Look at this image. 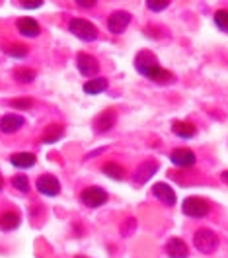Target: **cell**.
<instances>
[{"label":"cell","instance_id":"cell-1","mask_svg":"<svg viewBox=\"0 0 228 258\" xmlns=\"http://www.w3.org/2000/svg\"><path fill=\"white\" fill-rule=\"evenodd\" d=\"M135 67L137 71L150 79L152 82H158V84H166V82H174V75L170 71H166L160 67L158 59L154 57V53L150 51H141L137 57H135Z\"/></svg>","mask_w":228,"mask_h":258},{"label":"cell","instance_id":"cell-2","mask_svg":"<svg viewBox=\"0 0 228 258\" xmlns=\"http://www.w3.org/2000/svg\"><path fill=\"white\" fill-rule=\"evenodd\" d=\"M68 30L82 41H94L98 37V28L84 18H72L68 22Z\"/></svg>","mask_w":228,"mask_h":258},{"label":"cell","instance_id":"cell-3","mask_svg":"<svg viewBox=\"0 0 228 258\" xmlns=\"http://www.w3.org/2000/svg\"><path fill=\"white\" fill-rule=\"evenodd\" d=\"M193 244L203 254H212L218 248V237H216V233H212L211 229H199L193 235Z\"/></svg>","mask_w":228,"mask_h":258},{"label":"cell","instance_id":"cell-4","mask_svg":"<svg viewBox=\"0 0 228 258\" xmlns=\"http://www.w3.org/2000/svg\"><path fill=\"white\" fill-rule=\"evenodd\" d=\"M181 210H183V213H185L187 217H195V219H199V217L209 215L211 206H209V202H207V200L197 198V196H191V198H185V200H183Z\"/></svg>","mask_w":228,"mask_h":258},{"label":"cell","instance_id":"cell-5","mask_svg":"<svg viewBox=\"0 0 228 258\" xmlns=\"http://www.w3.org/2000/svg\"><path fill=\"white\" fill-rule=\"evenodd\" d=\"M80 202L86 206V208H99L107 202V194L103 192L98 186H92V188H86L84 192L80 194Z\"/></svg>","mask_w":228,"mask_h":258},{"label":"cell","instance_id":"cell-6","mask_svg":"<svg viewBox=\"0 0 228 258\" xmlns=\"http://www.w3.org/2000/svg\"><path fill=\"white\" fill-rule=\"evenodd\" d=\"M170 161L174 162L176 166H179V168H189V166H193V164H195L197 157L191 149L179 147V149H174V151L170 153Z\"/></svg>","mask_w":228,"mask_h":258},{"label":"cell","instance_id":"cell-7","mask_svg":"<svg viewBox=\"0 0 228 258\" xmlns=\"http://www.w3.org/2000/svg\"><path fill=\"white\" fill-rule=\"evenodd\" d=\"M76 64H78V71H80V75L84 77H96L99 73V63L96 57H92V55H88V53H78V57H76Z\"/></svg>","mask_w":228,"mask_h":258},{"label":"cell","instance_id":"cell-8","mask_svg":"<svg viewBox=\"0 0 228 258\" xmlns=\"http://www.w3.org/2000/svg\"><path fill=\"white\" fill-rule=\"evenodd\" d=\"M35 188L43 196H59L61 194V182L55 176H51V174H43V176L37 178Z\"/></svg>","mask_w":228,"mask_h":258},{"label":"cell","instance_id":"cell-9","mask_svg":"<svg viewBox=\"0 0 228 258\" xmlns=\"http://www.w3.org/2000/svg\"><path fill=\"white\" fill-rule=\"evenodd\" d=\"M152 194H154V198H158L166 206H176V202H178V196L174 192V188L166 182H156L152 186Z\"/></svg>","mask_w":228,"mask_h":258},{"label":"cell","instance_id":"cell-10","mask_svg":"<svg viewBox=\"0 0 228 258\" xmlns=\"http://www.w3.org/2000/svg\"><path fill=\"white\" fill-rule=\"evenodd\" d=\"M129 22H131L129 12H125V10H117V12H113L111 16L107 18V30H109L111 33H121L127 30Z\"/></svg>","mask_w":228,"mask_h":258},{"label":"cell","instance_id":"cell-11","mask_svg":"<svg viewBox=\"0 0 228 258\" xmlns=\"http://www.w3.org/2000/svg\"><path fill=\"white\" fill-rule=\"evenodd\" d=\"M156 170H158V162L156 161L143 162V164L137 168V172H135V176H133V182L139 184V186H143V184H147L148 178L152 176V174H156Z\"/></svg>","mask_w":228,"mask_h":258},{"label":"cell","instance_id":"cell-12","mask_svg":"<svg viewBox=\"0 0 228 258\" xmlns=\"http://www.w3.org/2000/svg\"><path fill=\"white\" fill-rule=\"evenodd\" d=\"M166 252H168V256L170 258H187L189 256V248H187V244L178 239V237H174V239H170V241L166 242Z\"/></svg>","mask_w":228,"mask_h":258},{"label":"cell","instance_id":"cell-13","mask_svg":"<svg viewBox=\"0 0 228 258\" xmlns=\"http://www.w3.org/2000/svg\"><path fill=\"white\" fill-rule=\"evenodd\" d=\"M16 28L24 37H37V35L41 33L39 24H37L33 18H20L16 22Z\"/></svg>","mask_w":228,"mask_h":258},{"label":"cell","instance_id":"cell-14","mask_svg":"<svg viewBox=\"0 0 228 258\" xmlns=\"http://www.w3.org/2000/svg\"><path fill=\"white\" fill-rule=\"evenodd\" d=\"M24 123H26L24 117L18 113H6L4 117H0V129L4 133H16L18 129H22Z\"/></svg>","mask_w":228,"mask_h":258},{"label":"cell","instance_id":"cell-15","mask_svg":"<svg viewBox=\"0 0 228 258\" xmlns=\"http://www.w3.org/2000/svg\"><path fill=\"white\" fill-rule=\"evenodd\" d=\"M10 162L16 168H32L35 164V155L33 153H16L10 157Z\"/></svg>","mask_w":228,"mask_h":258},{"label":"cell","instance_id":"cell-16","mask_svg":"<svg viewBox=\"0 0 228 258\" xmlns=\"http://www.w3.org/2000/svg\"><path fill=\"white\" fill-rule=\"evenodd\" d=\"M172 131L181 137V139H193L195 137V125L187 123V121H174L172 123Z\"/></svg>","mask_w":228,"mask_h":258},{"label":"cell","instance_id":"cell-17","mask_svg":"<svg viewBox=\"0 0 228 258\" xmlns=\"http://www.w3.org/2000/svg\"><path fill=\"white\" fill-rule=\"evenodd\" d=\"M115 125V110H105L103 113H99L96 119V129L99 133L101 131H109Z\"/></svg>","mask_w":228,"mask_h":258},{"label":"cell","instance_id":"cell-18","mask_svg":"<svg viewBox=\"0 0 228 258\" xmlns=\"http://www.w3.org/2000/svg\"><path fill=\"white\" fill-rule=\"evenodd\" d=\"M20 227V215L16 211H6L0 215V229L2 231H14Z\"/></svg>","mask_w":228,"mask_h":258},{"label":"cell","instance_id":"cell-19","mask_svg":"<svg viewBox=\"0 0 228 258\" xmlns=\"http://www.w3.org/2000/svg\"><path fill=\"white\" fill-rule=\"evenodd\" d=\"M82 88H84V92H86V94H90V96L101 94V92L107 88V79H92V81L86 82Z\"/></svg>","mask_w":228,"mask_h":258},{"label":"cell","instance_id":"cell-20","mask_svg":"<svg viewBox=\"0 0 228 258\" xmlns=\"http://www.w3.org/2000/svg\"><path fill=\"white\" fill-rule=\"evenodd\" d=\"M101 170H103L105 176L113 178V180H123L125 178V168L121 164H117V162H105L101 166Z\"/></svg>","mask_w":228,"mask_h":258},{"label":"cell","instance_id":"cell-21","mask_svg":"<svg viewBox=\"0 0 228 258\" xmlns=\"http://www.w3.org/2000/svg\"><path fill=\"white\" fill-rule=\"evenodd\" d=\"M12 186L16 188L18 192L26 194L28 190H30V180H28L26 174H16V176L12 178Z\"/></svg>","mask_w":228,"mask_h":258},{"label":"cell","instance_id":"cell-22","mask_svg":"<svg viewBox=\"0 0 228 258\" xmlns=\"http://www.w3.org/2000/svg\"><path fill=\"white\" fill-rule=\"evenodd\" d=\"M63 133H65V129L61 127V125H51V129L45 133V137H43V143H55L57 139L63 137Z\"/></svg>","mask_w":228,"mask_h":258},{"label":"cell","instance_id":"cell-23","mask_svg":"<svg viewBox=\"0 0 228 258\" xmlns=\"http://www.w3.org/2000/svg\"><path fill=\"white\" fill-rule=\"evenodd\" d=\"M214 24L220 32H228V10H216L214 12Z\"/></svg>","mask_w":228,"mask_h":258},{"label":"cell","instance_id":"cell-24","mask_svg":"<svg viewBox=\"0 0 228 258\" xmlns=\"http://www.w3.org/2000/svg\"><path fill=\"white\" fill-rule=\"evenodd\" d=\"M4 51H6L10 57H16V59H24V57L28 55V47H26V45H8Z\"/></svg>","mask_w":228,"mask_h":258},{"label":"cell","instance_id":"cell-25","mask_svg":"<svg viewBox=\"0 0 228 258\" xmlns=\"http://www.w3.org/2000/svg\"><path fill=\"white\" fill-rule=\"evenodd\" d=\"M14 77L20 82H32L35 79V71H32V69H18L14 73Z\"/></svg>","mask_w":228,"mask_h":258},{"label":"cell","instance_id":"cell-26","mask_svg":"<svg viewBox=\"0 0 228 258\" xmlns=\"http://www.w3.org/2000/svg\"><path fill=\"white\" fill-rule=\"evenodd\" d=\"M12 104V108H18V110H28V108H32L33 102L30 98H20V100H12L10 102Z\"/></svg>","mask_w":228,"mask_h":258},{"label":"cell","instance_id":"cell-27","mask_svg":"<svg viewBox=\"0 0 228 258\" xmlns=\"http://www.w3.org/2000/svg\"><path fill=\"white\" fill-rule=\"evenodd\" d=\"M147 6H148V10H152V12H160V10H166V8L170 6V2H168V0H162V2H152V0H148Z\"/></svg>","mask_w":228,"mask_h":258},{"label":"cell","instance_id":"cell-28","mask_svg":"<svg viewBox=\"0 0 228 258\" xmlns=\"http://www.w3.org/2000/svg\"><path fill=\"white\" fill-rule=\"evenodd\" d=\"M76 4H78L80 8H90V6H94V2H92V0H88V2H86V0H78Z\"/></svg>","mask_w":228,"mask_h":258},{"label":"cell","instance_id":"cell-29","mask_svg":"<svg viewBox=\"0 0 228 258\" xmlns=\"http://www.w3.org/2000/svg\"><path fill=\"white\" fill-rule=\"evenodd\" d=\"M22 6H24V8H39V6H41V2H35V4H26V2H24Z\"/></svg>","mask_w":228,"mask_h":258},{"label":"cell","instance_id":"cell-30","mask_svg":"<svg viewBox=\"0 0 228 258\" xmlns=\"http://www.w3.org/2000/svg\"><path fill=\"white\" fill-rule=\"evenodd\" d=\"M222 180H224V182H228V170H226V172H222Z\"/></svg>","mask_w":228,"mask_h":258},{"label":"cell","instance_id":"cell-31","mask_svg":"<svg viewBox=\"0 0 228 258\" xmlns=\"http://www.w3.org/2000/svg\"><path fill=\"white\" fill-rule=\"evenodd\" d=\"M0 190H2V174H0Z\"/></svg>","mask_w":228,"mask_h":258}]
</instances>
